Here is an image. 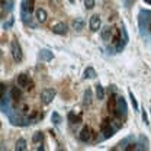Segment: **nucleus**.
Wrapping results in <instances>:
<instances>
[{
    "label": "nucleus",
    "mask_w": 151,
    "mask_h": 151,
    "mask_svg": "<svg viewBox=\"0 0 151 151\" xmlns=\"http://www.w3.org/2000/svg\"><path fill=\"white\" fill-rule=\"evenodd\" d=\"M102 134H103V139L111 138L115 135V132L121 128V122L118 121H112V119H105L102 122Z\"/></svg>",
    "instance_id": "obj_2"
},
{
    "label": "nucleus",
    "mask_w": 151,
    "mask_h": 151,
    "mask_svg": "<svg viewBox=\"0 0 151 151\" xmlns=\"http://www.w3.org/2000/svg\"><path fill=\"white\" fill-rule=\"evenodd\" d=\"M42 139H44V134H42V132H35V134L32 135V141H34L35 144H37V142H41Z\"/></svg>",
    "instance_id": "obj_27"
},
{
    "label": "nucleus",
    "mask_w": 151,
    "mask_h": 151,
    "mask_svg": "<svg viewBox=\"0 0 151 151\" xmlns=\"http://www.w3.org/2000/svg\"><path fill=\"white\" fill-rule=\"evenodd\" d=\"M10 52H12V57L15 61H22V48H20V44H19L16 39H13L10 42Z\"/></svg>",
    "instance_id": "obj_4"
},
{
    "label": "nucleus",
    "mask_w": 151,
    "mask_h": 151,
    "mask_svg": "<svg viewBox=\"0 0 151 151\" xmlns=\"http://www.w3.org/2000/svg\"><path fill=\"white\" fill-rule=\"evenodd\" d=\"M20 18H22V22H23L26 26H31V28H35V26H37V25L32 22V18H31V13H29V12L20 10Z\"/></svg>",
    "instance_id": "obj_11"
},
{
    "label": "nucleus",
    "mask_w": 151,
    "mask_h": 151,
    "mask_svg": "<svg viewBox=\"0 0 151 151\" xmlns=\"http://www.w3.org/2000/svg\"><path fill=\"white\" fill-rule=\"evenodd\" d=\"M18 84H19V87H23L26 90H31L32 89V83L29 80V76H26V74L18 76Z\"/></svg>",
    "instance_id": "obj_7"
},
{
    "label": "nucleus",
    "mask_w": 151,
    "mask_h": 151,
    "mask_svg": "<svg viewBox=\"0 0 151 151\" xmlns=\"http://www.w3.org/2000/svg\"><path fill=\"white\" fill-rule=\"evenodd\" d=\"M150 112H151V109H150Z\"/></svg>",
    "instance_id": "obj_36"
},
{
    "label": "nucleus",
    "mask_w": 151,
    "mask_h": 151,
    "mask_svg": "<svg viewBox=\"0 0 151 151\" xmlns=\"http://www.w3.org/2000/svg\"><path fill=\"white\" fill-rule=\"evenodd\" d=\"M35 18H37V20L39 22V23H45L47 22V19H48V15H47V10L45 9H37L35 10Z\"/></svg>",
    "instance_id": "obj_13"
},
{
    "label": "nucleus",
    "mask_w": 151,
    "mask_h": 151,
    "mask_svg": "<svg viewBox=\"0 0 151 151\" xmlns=\"http://www.w3.org/2000/svg\"><path fill=\"white\" fill-rule=\"evenodd\" d=\"M92 97H93V93H92L90 89L84 90V94H83V103H84V106H90L92 105Z\"/></svg>",
    "instance_id": "obj_18"
},
{
    "label": "nucleus",
    "mask_w": 151,
    "mask_h": 151,
    "mask_svg": "<svg viewBox=\"0 0 151 151\" xmlns=\"http://www.w3.org/2000/svg\"><path fill=\"white\" fill-rule=\"evenodd\" d=\"M4 92H6V86H4V83H1V84H0V94H1V96L6 94Z\"/></svg>",
    "instance_id": "obj_32"
},
{
    "label": "nucleus",
    "mask_w": 151,
    "mask_h": 151,
    "mask_svg": "<svg viewBox=\"0 0 151 151\" xmlns=\"http://www.w3.org/2000/svg\"><path fill=\"white\" fill-rule=\"evenodd\" d=\"M96 70L93 67H87L84 70V74H83V78H96Z\"/></svg>",
    "instance_id": "obj_22"
},
{
    "label": "nucleus",
    "mask_w": 151,
    "mask_h": 151,
    "mask_svg": "<svg viewBox=\"0 0 151 151\" xmlns=\"http://www.w3.org/2000/svg\"><path fill=\"white\" fill-rule=\"evenodd\" d=\"M150 142H148V139H147V137L145 135H139L138 137V141H137V150H148L150 147Z\"/></svg>",
    "instance_id": "obj_10"
},
{
    "label": "nucleus",
    "mask_w": 151,
    "mask_h": 151,
    "mask_svg": "<svg viewBox=\"0 0 151 151\" xmlns=\"http://www.w3.org/2000/svg\"><path fill=\"white\" fill-rule=\"evenodd\" d=\"M20 96H22V93H20V90H19L18 87H12L10 89V97H12L13 102H19L20 100Z\"/></svg>",
    "instance_id": "obj_20"
},
{
    "label": "nucleus",
    "mask_w": 151,
    "mask_h": 151,
    "mask_svg": "<svg viewBox=\"0 0 151 151\" xmlns=\"http://www.w3.org/2000/svg\"><path fill=\"white\" fill-rule=\"evenodd\" d=\"M51 121H52V124H54L55 127H58V125L61 124V116H60V113L52 112V115H51Z\"/></svg>",
    "instance_id": "obj_25"
},
{
    "label": "nucleus",
    "mask_w": 151,
    "mask_h": 151,
    "mask_svg": "<svg viewBox=\"0 0 151 151\" xmlns=\"http://www.w3.org/2000/svg\"><path fill=\"white\" fill-rule=\"evenodd\" d=\"M134 1H135V0H134Z\"/></svg>",
    "instance_id": "obj_37"
},
{
    "label": "nucleus",
    "mask_w": 151,
    "mask_h": 151,
    "mask_svg": "<svg viewBox=\"0 0 151 151\" xmlns=\"http://www.w3.org/2000/svg\"><path fill=\"white\" fill-rule=\"evenodd\" d=\"M145 3H148V4H151V0H144Z\"/></svg>",
    "instance_id": "obj_34"
},
{
    "label": "nucleus",
    "mask_w": 151,
    "mask_h": 151,
    "mask_svg": "<svg viewBox=\"0 0 151 151\" xmlns=\"http://www.w3.org/2000/svg\"><path fill=\"white\" fill-rule=\"evenodd\" d=\"M52 32L57 34V35H67L68 32V26L64 23V22H58L52 26Z\"/></svg>",
    "instance_id": "obj_9"
},
{
    "label": "nucleus",
    "mask_w": 151,
    "mask_h": 151,
    "mask_svg": "<svg viewBox=\"0 0 151 151\" xmlns=\"http://www.w3.org/2000/svg\"><path fill=\"white\" fill-rule=\"evenodd\" d=\"M142 121L145 122V125L150 124V122H148V118H147V113H145V109H144V112H142Z\"/></svg>",
    "instance_id": "obj_31"
},
{
    "label": "nucleus",
    "mask_w": 151,
    "mask_h": 151,
    "mask_svg": "<svg viewBox=\"0 0 151 151\" xmlns=\"http://www.w3.org/2000/svg\"><path fill=\"white\" fill-rule=\"evenodd\" d=\"M54 1H60V0H54Z\"/></svg>",
    "instance_id": "obj_35"
},
{
    "label": "nucleus",
    "mask_w": 151,
    "mask_h": 151,
    "mask_svg": "<svg viewBox=\"0 0 151 151\" xmlns=\"http://www.w3.org/2000/svg\"><path fill=\"white\" fill-rule=\"evenodd\" d=\"M83 28H84V20L81 18H76L73 20V29L74 31H81Z\"/></svg>",
    "instance_id": "obj_21"
},
{
    "label": "nucleus",
    "mask_w": 151,
    "mask_h": 151,
    "mask_svg": "<svg viewBox=\"0 0 151 151\" xmlns=\"http://www.w3.org/2000/svg\"><path fill=\"white\" fill-rule=\"evenodd\" d=\"M10 100H12L10 96H7V94H3V96H1L0 106H1V112L4 113V115H10V113H12V105H10Z\"/></svg>",
    "instance_id": "obj_6"
},
{
    "label": "nucleus",
    "mask_w": 151,
    "mask_h": 151,
    "mask_svg": "<svg viewBox=\"0 0 151 151\" xmlns=\"http://www.w3.org/2000/svg\"><path fill=\"white\" fill-rule=\"evenodd\" d=\"M124 1V6L125 7H131V4L134 3V0H122Z\"/></svg>",
    "instance_id": "obj_30"
},
{
    "label": "nucleus",
    "mask_w": 151,
    "mask_h": 151,
    "mask_svg": "<svg viewBox=\"0 0 151 151\" xmlns=\"http://www.w3.org/2000/svg\"><path fill=\"white\" fill-rule=\"evenodd\" d=\"M20 10H25V12L32 13V12H34V0H22V3H20Z\"/></svg>",
    "instance_id": "obj_15"
},
{
    "label": "nucleus",
    "mask_w": 151,
    "mask_h": 151,
    "mask_svg": "<svg viewBox=\"0 0 151 151\" xmlns=\"http://www.w3.org/2000/svg\"><path fill=\"white\" fill-rule=\"evenodd\" d=\"M55 94H57V92L54 89H44V90L41 92V102H42L44 105H50V103L54 100Z\"/></svg>",
    "instance_id": "obj_5"
},
{
    "label": "nucleus",
    "mask_w": 151,
    "mask_h": 151,
    "mask_svg": "<svg viewBox=\"0 0 151 151\" xmlns=\"http://www.w3.org/2000/svg\"><path fill=\"white\" fill-rule=\"evenodd\" d=\"M100 37H102V39H103L105 42H109V41H111V37H112V28H111V26H105V28L102 29V32H100Z\"/></svg>",
    "instance_id": "obj_17"
},
{
    "label": "nucleus",
    "mask_w": 151,
    "mask_h": 151,
    "mask_svg": "<svg viewBox=\"0 0 151 151\" xmlns=\"http://www.w3.org/2000/svg\"><path fill=\"white\" fill-rule=\"evenodd\" d=\"M13 22H15V19L13 18H10L7 22H4V23H3V29H10L12 25H13Z\"/></svg>",
    "instance_id": "obj_29"
},
{
    "label": "nucleus",
    "mask_w": 151,
    "mask_h": 151,
    "mask_svg": "<svg viewBox=\"0 0 151 151\" xmlns=\"http://www.w3.org/2000/svg\"><path fill=\"white\" fill-rule=\"evenodd\" d=\"M92 137H93V132H92V129H90L89 127H83V129L78 134V138H80L81 142H89V141H92Z\"/></svg>",
    "instance_id": "obj_8"
},
{
    "label": "nucleus",
    "mask_w": 151,
    "mask_h": 151,
    "mask_svg": "<svg viewBox=\"0 0 151 151\" xmlns=\"http://www.w3.org/2000/svg\"><path fill=\"white\" fill-rule=\"evenodd\" d=\"M84 6L86 9H93L96 6V0H84Z\"/></svg>",
    "instance_id": "obj_28"
},
{
    "label": "nucleus",
    "mask_w": 151,
    "mask_h": 151,
    "mask_svg": "<svg viewBox=\"0 0 151 151\" xmlns=\"http://www.w3.org/2000/svg\"><path fill=\"white\" fill-rule=\"evenodd\" d=\"M128 112V105H127V100L124 99V96H118L116 97V105H115V116L116 118H125Z\"/></svg>",
    "instance_id": "obj_3"
},
{
    "label": "nucleus",
    "mask_w": 151,
    "mask_h": 151,
    "mask_svg": "<svg viewBox=\"0 0 151 151\" xmlns=\"http://www.w3.org/2000/svg\"><path fill=\"white\" fill-rule=\"evenodd\" d=\"M39 58H41L42 61H51V60L54 58V54H52V51L44 48V50L39 51Z\"/></svg>",
    "instance_id": "obj_16"
},
{
    "label": "nucleus",
    "mask_w": 151,
    "mask_h": 151,
    "mask_svg": "<svg viewBox=\"0 0 151 151\" xmlns=\"http://www.w3.org/2000/svg\"><path fill=\"white\" fill-rule=\"evenodd\" d=\"M129 99H131V103H132V106H134V111L138 112L139 111V106H138V102H137V99H135V96H134V93H132L131 90H129Z\"/></svg>",
    "instance_id": "obj_26"
},
{
    "label": "nucleus",
    "mask_w": 151,
    "mask_h": 151,
    "mask_svg": "<svg viewBox=\"0 0 151 151\" xmlns=\"http://www.w3.org/2000/svg\"><path fill=\"white\" fill-rule=\"evenodd\" d=\"M68 121H70L71 124H78V122L81 121V116H80V115L77 116L74 112H70L68 113Z\"/></svg>",
    "instance_id": "obj_24"
},
{
    "label": "nucleus",
    "mask_w": 151,
    "mask_h": 151,
    "mask_svg": "<svg viewBox=\"0 0 151 151\" xmlns=\"http://www.w3.org/2000/svg\"><path fill=\"white\" fill-rule=\"evenodd\" d=\"M37 150L38 151H44L45 150V147H44V145H39V147H37Z\"/></svg>",
    "instance_id": "obj_33"
},
{
    "label": "nucleus",
    "mask_w": 151,
    "mask_h": 151,
    "mask_svg": "<svg viewBox=\"0 0 151 151\" xmlns=\"http://www.w3.org/2000/svg\"><path fill=\"white\" fill-rule=\"evenodd\" d=\"M138 26H139V34L142 37L151 32V10L141 9L138 12Z\"/></svg>",
    "instance_id": "obj_1"
},
{
    "label": "nucleus",
    "mask_w": 151,
    "mask_h": 151,
    "mask_svg": "<svg viewBox=\"0 0 151 151\" xmlns=\"http://www.w3.org/2000/svg\"><path fill=\"white\" fill-rule=\"evenodd\" d=\"M94 87H96V97H97V100H103L105 99V89H103V86L100 83H97Z\"/></svg>",
    "instance_id": "obj_19"
},
{
    "label": "nucleus",
    "mask_w": 151,
    "mask_h": 151,
    "mask_svg": "<svg viewBox=\"0 0 151 151\" xmlns=\"http://www.w3.org/2000/svg\"><path fill=\"white\" fill-rule=\"evenodd\" d=\"M28 148L26 147V141L23 139V138H19L18 141H16V147H15V150L16 151H25Z\"/></svg>",
    "instance_id": "obj_23"
},
{
    "label": "nucleus",
    "mask_w": 151,
    "mask_h": 151,
    "mask_svg": "<svg viewBox=\"0 0 151 151\" xmlns=\"http://www.w3.org/2000/svg\"><path fill=\"white\" fill-rule=\"evenodd\" d=\"M89 26H90V29H92L93 32L99 31V28H100V18H99V15H93V16L90 18Z\"/></svg>",
    "instance_id": "obj_14"
},
{
    "label": "nucleus",
    "mask_w": 151,
    "mask_h": 151,
    "mask_svg": "<svg viewBox=\"0 0 151 151\" xmlns=\"http://www.w3.org/2000/svg\"><path fill=\"white\" fill-rule=\"evenodd\" d=\"M132 141H134V137L129 135V137H127V138H124L119 144H118V147H113L112 151H116V150H127V147L131 144Z\"/></svg>",
    "instance_id": "obj_12"
}]
</instances>
